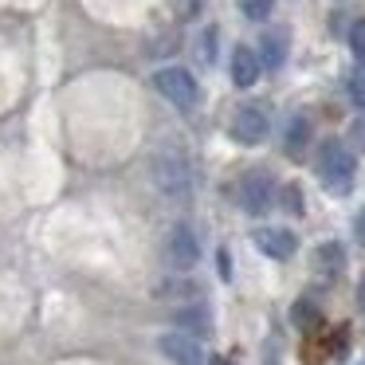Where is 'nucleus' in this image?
Here are the masks:
<instances>
[{
  "label": "nucleus",
  "instance_id": "7ed1b4c3",
  "mask_svg": "<svg viewBox=\"0 0 365 365\" xmlns=\"http://www.w3.org/2000/svg\"><path fill=\"white\" fill-rule=\"evenodd\" d=\"M153 91H158L161 98H169L177 110H192L197 98H200L197 79H192V71H185V67H161V71H153Z\"/></svg>",
  "mask_w": 365,
  "mask_h": 365
},
{
  "label": "nucleus",
  "instance_id": "b1692460",
  "mask_svg": "<svg viewBox=\"0 0 365 365\" xmlns=\"http://www.w3.org/2000/svg\"><path fill=\"white\" fill-rule=\"evenodd\" d=\"M220 279H232V263H228V252H220Z\"/></svg>",
  "mask_w": 365,
  "mask_h": 365
},
{
  "label": "nucleus",
  "instance_id": "f8f14e48",
  "mask_svg": "<svg viewBox=\"0 0 365 365\" xmlns=\"http://www.w3.org/2000/svg\"><path fill=\"white\" fill-rule=\"evenodd\" d=\"M314 271H318V279H338L341 271H346V252H341V244H318L314 247Z\"/></svg>",
  "mask_w": 365,
  "mask_h": 365
},
{
  "label": "nucleus",
  "instance_id": "2eb2a0df",
  "mask_svg": "<svg viewBox=\"0 0 365 365\" xmlns=\"http://www.w3.org/2000/svg\"><path fill=\"white\" fill-rule=\"evenodd\" d=\"M346 150L349 153H365V114H357L346 130Z\"/></svg>",
  "mask_w": 365,
  "mask_h": 365
},
{
  "label": "nucleus",
  "instance_id": "6ab92c4d",
  "mask_svg": "<svg viewBox=\"0 0 365 365\" xmlns=\"http://www.w3.org/2000/svg\"><path fill=\"white\" fill-rule=\"evenodd\" d=\"M349 48H354V56L365 63V20H357V24L349 28Z\"/></svg>",
  "mask_w": 365,
  "mask_h": 365
},
{
  "label": "nucleus",
  "instance_id": "9d476101",
  "mask_svg": "<svg viewBox=\"0 0 365 365\" xmlns=\"http://www.w3.org/2000/svg\"><path fill=\"white\" fill-rule=\"evenodd\" d=\"M259 56H255V48H247V43H240L236 51H232V83H236L240 91L255 87L259 83Z\"/></svg>",
  "mask_w": 365,
  "mask_h": 365
},
{
  "label": "nucleus",
  "instance_id": "393cba45",
  "mask_svg": "<svg viewBox=\"0 0 365 365\" xmlns=\"http://www.w3.org/2000/svg\"><path fill=\"white\" fill-rule=\"evenodd\" d=\"M208 365H232V361H228V357H212Z\"/></svg>",
  "mask_w": 365,
  "mask_h": 365
},
{
  "label": "nucleus",
  "instance_id": "412c9836",
  "mask_svg": "<svg viewBox=\"0 0 365 365\" xmlns=\"http://www.w3.org/2000/svg\"><path fill=\"white\" fill-rule=\"evenodd\" d=\"M200 9H205V0H177V16L181 20H192Z\"/></svg>",
  "mask_w": 365,
  "mask_h": 365
},
{
  "label": "nucleus",
  "instance_id": "a211bd4d",
  "mask_svg": "<svg viewBox=\"0 0 365 365\" xmlns=\"http://www.w3.org/2000/svg\"><path fill=\"white\" fill-rule=\"evenodd\" d=\"M349 98H354V106L365 110V67H357V71L349 75Z\"/></svg>",
  "mask_w": 365,
  "mask_h": 365
},
{
  "label": "nucleus",
  "instance_id": "bb28decb",
  "mask_svg": "<svg viewBox=\"0 0 365 365\" xmlns=\"http://www.w3.org/2000/svg\"><path fill=\"white\" fill-rule=\"evenodd\" d=\"M361 365H365V361H361Z\"/></svg>",
  "mask_w": 365,
  "mask_h": 365
},
{
  "label": "nucleus",
  "instance_id": "f3484780",
  "mask_svg": "<svg viewBox=\"0 0 365 365\" xmlns=\"http://www.w3.org/2000/svg\"><path fill=\"white\" fill-rule=\"evenodd\" d=\"M275 197L283 200V208H287V212H294V216H299V212H307V208H302V192H299V185H287L283 192H275Z\"/></svg>",
  "mask_w": 365,
  "mask_h": 365
},
{
  "label": "nucleus",
  "instance_id": "1a4fd4ad",
  "mask_svg": "<svg viewBox=\"0 0 365 365\" xmlns=\"http://www.w3.org/2000/svg\"><path fill=\"white\" fill-rule=\"evenodd\" d=\"M252 240L263 255H271V259H291V255L299 252V236H294L291 228H259Z\"/></svg>",
  "mask_w": 365,
  "mask_h": 365
},
{
  "label": "nucleus",
  "instance_id": "f03ea898",
  "mask_svg": "<svg viewBox=\"0 0 365 365\" xmlns=\"http://www.w3.org/2000/svg\"><path fill=\"white\" fill-rule=\"evenodd\" d=\"M150 177L165 197H189V185H192V173H189V161L181 158L177 150H161L150 158Z\"/></svg>",
  "mask_w": 365,
  "mask_h": 365
},
{
  "label": "nucleus",
  "instance_id": "ddd939ff",
  "mask_svg": "<svg viewBox=\"0 0 365 365\" xmlns=\"http://www.w3.org/2000/svg\"><path fill=\"white\" fill-rule=\"evenodd\" d=\"M287 40H291V36H287L283 28H279V32H263L259 51H255V56H259V67L279 71V67H283V59H287Z\"/></svg>",
  "mask_w": 365,
  "mask_h": 365
},
{
  "label": "nucleus",
  "instance_id": "aec40b11",
  "mask_svg": "<svg viewBox=\"0 0 365 365\" xmlns=\"http://www.w3.org/2000/svg\"><path fill=\"white\" fill-rule=\"evenodd\" d=\"M158 294H192V299H197L200 287H192V283H161Z\"/></svg>",
  "mask_w": 365,
  "mask_h": 365
},
{
  "label": "nucleus",
  "instance_id": "6e6552de",
  "mask_svg": "<svg viewBox=\"0 0 365 365\" xmlns=\"http://www.w3.org/2000/svg\"><path fill=\"white\" fill-rule=\"evenodd\" d=\"M173 330L189 334V338H208L212 334V314H208L205 302H185V307L173 310Z\"/></svg>",
  "mask_w": 365,
  "mask_h": 365
},
{
  "label": "nucleus",
  "instance_id": "dca6fc26",
  "mask_svg": "<svg viewBox=\"0 0 365 365\" xmlns=\"http://www.w3.org/2000/svg\"><path fill=\"white\" fill-rule=\"evenodd\" d=\"M271 9H275V0H240V12H244V20H267Z\"/></svg>",
  "mask_w": 365,
  "mask_h": 365
},
{
  "label": "nucleus",
  "instance_id": "20e7f679",
  "mask_svg": "<svg viewBox=\"0 0 365 365\" xmlns=\"http://www.w3.org/2000/svg\"><path fill=\"white\" fill-rule=\"evenodd\" d=\"M240 208H244L247 216H263L271 205H275V177L267 173V169H247L244 177H240Z\"/></svg>",
  "mask_w": 365,
  "mask_h": 365
},
{
  "label": "nucleus",
  "instance_id": "39448f33",
  "mask_svg": "<svg viewBox=\"0 0 365 365\" xmlns=\"http://www.w3.org/2000/svg\"><path fill=\"white\" fill-rule=\"evenodd\" d=\"M165 259H169V267H173L177 275H185V271L197 267L200 240H197V232H192L189 224H173V228H169V236H165Z\"/></svg>",
  "mask_w": 365,
  "mask_h": 365
},
{
  "label": "nucleus",
  "instance_id": "f257e3e1",
  "mask_svg": "<svg viewBox=\"0 0 365 365\" xmlns=\"http://www.w3.org/2000/svg\"><path fill=\"white\" fill-rule=\"evenodd\" d=\"M318 181H322L326 192H334V197H346L349 189H354L357 181V158L346 150V142H338V138H326L322 145H318Z\"/></svg>",
  "mask_w": 365,
  "mask_h": 365
},
{
  "label": "nucleus",
  "instance_id": "9b49d317",
  "mask_svg": "<svg viewBox=\"0 0 365 365\" xmlns=\"http://www.w3.org/2000/svg\"><path fill=\"white\" fill-rule=\"evenodd\" d=\"M307 145H310V118L307 114H291V122H287L283 130V150L287 158H307Z\"/></svg>",
  "mask_w": 365,
  "mask_h": 365
},
{
  "label": "nucleus",
  "instance_id": "423d86ee",
  "mask_svg": "<svg viewBox=\"0 0 365 365\" xmlns=\"http://www.w3.org/2000/svg\"><path fill=\"white\" fill-rule=\"evenodd\" d=\"M267 130H271V118H267V110L255 106V103L236 106V114H232V122H228L232 142H240V145H259L263 138H267Z\"/></svg>",
  "mask_w": 365,
  "mask_h": 365
},
{
  "label": "nucleus",
  "instance_id": "5701e85b",
  "mask_svg": "<svg viewBox=\"0 0 365 365\" xmlns=\"http://www.w3.org/2000/svg\"><path fill=\"white\" fill-rule=\"evenodd\" d=\"M354 240H357V244L365 247V208H361V212L354 216Z\"/></svg>",
  "mask_w": 365,
  "mask_h": 365
},
{
  "label": "nucleus",
  "instance_id": "4be33fe9",
  "mask_svg": "<svg viewBox=\"0 0 365 365\" xmlns=\"http://www.w3.org/2000/svg\"><path fill=\"white\" fill-rule=\"evenodd\" d=\"M205 59H208V63L216 59V28H208V32H205Z\"/></svg>",
  "mask_w": 365,
  "mask_h": 365
},
{
  "label": "nucleus",
  "instance_id": "0eeeda50",
  "mask_svg": "<svg viewBox=\"0 0 365 365\" xmlns=\"http://www.w3.org/2000/svg\"><path fill=\"white\" fill-rule=\"evenodd\" d=\"M158 354L165 357V361H173V365H205V349H200V341L189 338V334H181V330L161 334Z\"/></svg>",
  "mask_w": 365,
  "mask_h": 365
},
{
  "label": "nucleus",
  "instance_id": "4468645a",
  "mask_svg": "<svg viewBox=\"0 0 365 365\" xmlns=\"http://www.w3.org/2000/svg\"><path fill=\"white\" fill-rule=\"evenodd\" d=\"M291 322L299 326V330H318V326H322V307H318L314 299H307V294H302L299 302H294L291 307Z\"/></svg>",
  "mask_w": 365,
  "mask_h": 365
},
{
  "label": "nucleus",
  "instance_id": "a878e982",
  "mask_svg": "<svg viewBox=\"0 0 365 365\" xmlns=\"http://www.w3.org/2000/svg\"><path fill=\"white\" fill-rule=\"evenodd\" d=\"M361 302H365V287H361Z\"/></svg>",
  "mask_w": 365,
  "mask_h": 365
}]
</instances>
